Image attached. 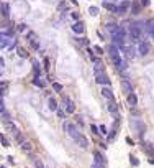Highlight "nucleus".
Segmentation results:
<instances>
[{
    "mask_svg": "<svg viewBox=\"0 0 154 168\" xmlns=\"http://www.w3.org/2000/svg\"><path fill=\"white\" fill-rule=\"evenodd\" d=\"M58 117H61V119H64V110H61V109H58Z\"/></svg>",
    "mask_w": 154,
    "mask_h": 168,
    "instance_id": "nucleus-35",
    "label": "nucleus"
},
{
    "mask_svg": "<svg viewBox=\"0 0 154 168\" xmlns=\"http://www.w3.org/2000/svg\"><path fill=\"white\" fill-rule=\"evenodd\" d=\"M33 69H34V74L39 76V64H38V61H33Z\"/></svg>",
    "mask_w": 154,
    "mask_h": 168,
    "instance_id": "nucleus-28",
    "label": "nucleus"
},
{
    "mask_svg": "<svg viewBox=\"0 0 154 168\" xmlns=\"http://www.w3.org/2000/svg\"><path fill=\"white\" fill-rule=\"evenodd\" d=\"M100 134H107V127H105V125H100Z\"/></svg>",
    "mask_w": 154,
    "mask_h": 168,
    "instance_id": "nucleus-34",
    "label": "nucleus"
},
{
    "mask_svg": "<svg viewBox=\"0 0 154 168\" xmlns=\"http://www.w3.org/2000/svg\"><path fill=\"white\" fill-rule=\"evenodd\" d=\"M129 35H131L133 40H138V38L141 36V28H139L138 23H131V26H129Z\"/></svg>",
    "mask_w": 154,
    "mask_h": 168,
    "instance_id": "nucleus-6",
    "label": "nucleus"
},
{
    "mask_svg": "<svg viewBox=\"0 0 154 168\" xmlns=\"http://www.w3.org/2000/svg\"><path fill=\"white\" fill-rule=\"evenodd\" d=\"M2 168H5V167H4V165H2Z\"/></svg>",
    "mask_w": 154,
    "mask_h": 168,
    "instance_id": "nucleus-41",
    "label": "nucleus"
},
{
    "mask_svg": "<svg viewBox=\"0 0 154 168\" xmlns=\"http://www.w3.org/2000/svg\"><path fill=\"white\" fill-rule=\"evenodd\" d=\"M5 127H7V129H8V130H12L13 134H17V132H18L17 125H15V124H13V122L10 120V119H7V120H5Z\"/></svg>",
    "mask_w": 154,
    "mask_h": 168,
    "instance_id": "nucleus-15",
    "label": "nucleus"
},
{
    "mask_svg": "<svg viewBox=\"0 0 154 168\" xmlns=\"http://www.w3.org/2000/svg\"><path fill=\"white\" fill-rule=\"evenodd\" d=\"M129 162H131L133 167H138V165H139V160H136V157H133V155H129Z\"/></svg>",
    "mask_w": 154,
    "mask_h": 168,
    "instance_id": "nucleus-27",
    "label": "nucleus"
},
{
    "mask_svg": "<svg viewBox=\"0 0 154 168\" xmlns=\"http://www.w3.org/2000/svg\"><path fill=\"white\" fill-rule=\"evenodd\" d=\"M18 31H26V26L25 25H20V26H18Z\"/></svg>",
    "mask_w": 154,
    "mask_h": 168,
    "instance_id": "nucleus-38",
    "label": "nucleus"
},
{
    "mask_svg": "<svg viewBox=\"0 0 154 168\" xmlns=\"http://www.w3.org/2000/svg\"><path fill=\"white\" fill-rule=\"evenodd\" d=\"M94 53H97V55H102V53H103V50H102L100 46H94Z\"/></svg>",
    "mask_w": 154,
    "mask_h": 168,
    "instance_id": "nucleus-31",
    "label": "nucleus"
},
{
    "mask_svg": "<svg viewBox=\"0 0 154 168\" xmlns=\"http://www.w3.org/2000/svg\"><path fill=\"white\" fill-rule=\"evenodd\" d=\"M138 53H139L141 56H146L148 53H149V45H148L146 41H141L139 45H138Z\"/></svg>",
    "mask_w": 154,
    "mask_h": 168,
    "instance_id": "nucleus-7",
    "label": "nucleus"
},
{
    "mask_svg": "<svg viewBox=\"0 0 154 168\" xmlns=\"http://www.w3.org/2000/svg\"><path fill=\"white\" fill-rule=\"evenodd\" d=\"M141 5H144V7H148V5H149V0H141Z\"/></svg>",
    "mask_w": 154,
    "mask_h": 168,
    "instance_id": "nucleus-39",
    "label": "nucleus"
},
{
    "mask_svg": "<svg viewBox=\"0 0 154 168\" xmlns=\"http://www.w3.org/2000/svg\"><path fill=\"white\" fill-rule=\"evenodd\" d=\"M64 102H66V110H67V112H69V114H72V112H74V110H75V105L74 104H72V102L71 101H69V99H67V97H66V99H64Z\"/></svg>",
    "mask_w": 154,
    "mask_h": 168,
    "instance_id": "nucleus-21",
    "label": "nucleus"
},
{
    "mask_svg": "<svg viewBox=\"0 0 154 168\" xmlns=\"http://www.w3.org/2000/svg\"><path fill=\"white\" fill-rule=\"evenodd\" d=\"M33 84H34V86H38V88H44V83H43V81L39 79V76H34Z\"/></svg>",
    "mask_w": 154,
    "mask_h": 168,
    "instance_id": "nucleus-23",
    "label": "nucleus"
},
{
    "mask_svg": "<svg viewBox=\"0 0 154 168\" xmlns=\"http://www.w3.org/2000/svg\"><path fill=\"white\" fill-rule=\"evenodd\" d=\"M89 13H90L92 17H97V15H98V9H97V7H90V9H89Z\"/></svg>",
    "mask_w": 154,
    "mask_h": 168,
    "instance_id": "nucleus-26",
    "label": "nucleus"
},
{
    "mask_svg": "<svg viewBox=\"0 0 154 168\" xmlns=\"http://www.w3.org/2000/svg\"><path fill=\"white\" fill-rule=\"evenodd\" d=\"M64 129H66L67 135H69L72 140H75V139L80 135V132L75 129V125H74V124H71V122H66V124H64Z\"/></svg>",
    "mask_w": 154,
    "mask_h": 168,
    "instance_id": "nucleus-5",
    "label": "nucleus"
},
{
    "mask_svg": "<svg viewBox=\"0 0 154 168\" xmlns=\"http://www.w3.org/2000/svg\"><path fill=\"white\" fill-rule=\"evenodd\" d=\"M103 7H105L107 10H110V12H115V13H117V7H118V5H115L113 2H107V0H105V2H103Z\"/></svg>",
    "mask_w": 154,
    "mask_h": 168,
    "instance_id": "nucleus-19",
    "label": "nucleus"
},
{
    "mask_svg": "<svg viewBox=\"0 0 154 168\" xmlns=\"http://www.w3.org/2000/svg\"><path fill=\"white\" fill-rule=\"evenodd\" d=\"M121 88H123V93H126V94L133 93V88H131V84H129L128 81H123V83H121Z\"/></svg>",
    "mask_w": 154,
    "mask_h": 168,
    "instance_id": "nucleus-18",
    "label": "nucleus"
},
{
    "mask_svg": "<svg viewBox=\"0 0 154 168\" xmlns=\"http://www.w3.org/2000/svg\"><path fill=\"white\" fill-rule=\"evenodd\" d=\"M53 89H54L56 93H61V91H63V86H61L59 83H54L53 84Z\"/></svg>",
    "mask_w": 154,
    "mask_h": 168,
    "instance_id": "nucleus-29",
    "label": "nucleus"
},
{
    "mask_svg": "<svg viewBox=\"0 0 154 168\" xmlns=\"http://www.w3.org/2000/svg\"><path fill=\"white\" fill-rule=\"evenodd\" d=\"M94 71H95V81L97 84H102V86H110V78L105 73V68L102 61H95L94 64Z\"/></svg>",
    "mask_w": 154,
    "mask_h": 168,
    "instance_id": "nucleus-1",
    "label": "nucleus"
},
{
    "mask_svg": "<svg viewBox=\"0 0 154 168\" xmlns=\"http://www.w3.org/2000/svg\"><path fill=\"white\" fill-rule=\"evenodd\" d=\"M117 28H118V25H115L113 21H112V23H107V30H108V33H110V35L115 33V31H117Z\"/></svg>",
    "mask_w": 154,
    "mask_h": 168,
    "instance_id": "nucleus-22",
    "label": "nucleus"
},
{
    "mask_svg": "<svg viewBox=\"0 0 154 168\" xmlns=\"http://www.w3.org/2000/svg\"><path fill=\"white\" fill-rule=\"evenodd\" d=\"M128 9H129V2L128 0H123V2L117 7V13H125Z\"/></svg>",
    "mask_w": 154,
    "mask_h": 168,
    "instance_id": "nucleus-10",
    "label": "nucleus"
},
{
    "mask_svg": "<svg viewBox=\"0 0 154 168\" xmlns=\"http://www.w3.org/2000/svg\"><path fill=\"white\" fill-rule=\"evenodd\" d=\"M48 107H49L51 110H54V112H58V102H56V99H53V97H49L48 99Z\"/></svg>",
    "mask_w": 154,
    "mask_h": 168,
    "instance_id": "nucleus-16",
    "label": "nucleus"
},
{
    "mask_svg": "<svg viewBox=\"0 0 154 168\" xmlns=\"http://www.w3.org/2000/svg\"><path fill=\"white\" fill-rule=\"evenodd\" d=\"M17 53H18V56H21V58H28V53H26V51L23 50V48H18Z\"/></svg>",
    "mask_w": 154,
    "mask_h": 168,
    "instance_id": "nucleus-25",
    "label": "nucleus"
},
{
    "mask_svg": "<svg viewBox=\"0 0 154 168\" xmlns=\"http://www.w3.org/2000/svg\"><path fill=\"white\" fill-rule=\"evenodd\" d=\"M153 38H154V33H153Z\"/></svg>",
    "mask_w": 154,
    "mask_h": 168,
    "instance_id": "nucleus-42",
    "label": "nucleus"
},
{
    "mask_svg": "<svg viewBox=\"0 0 154 168\" xmlns=\"http://www.w3.org/2000/svg\"><path fill=\"white\" fill-rule=\"evenodd\" d=\"M102 96L107 97V99H110V101H113V93H112V89H110L108 86H105V88L102 89Z\"/></svg>",
    "mask_w": 154,
    "mask_h": 168,
    "instance_id": "nucleus-14",
    "label": "nucleus"
},
{
    "mask_svg": "<svg viewBox=\"0 0 154 168\" xmlns=\"http://www.w3.org/2000/svg\"><path fill=\"white\" fill-rule=\"evenodd\" d=\"M10 15V5L2 2V17H8Z\"/></svg>",
    "mask_w": 154,
    "mask_h": 168,
    "instance_id": "nucleus-20",
    "label": "nucleus"
},
{
    "mask_svg": "<svg viewBox=\"0 0 154 168\" xmlns=\"http://www.w3.org/2000/svg\"><path fill=\"white\" fill-rule=\"evenodd\" d=\"M110 59H112V63L115 64L117 68H126V64L123 63V59H121L120 56V51H118V48L113 45V46H110Z\"/></svg>",
    "mask_w": 154,
    "mask_h": 168,
    "instance_id": "nucleus-2",
    "label": "nucleus"
},
{
    "mask_svg": "<svg viewBox=\"0 0 154 168\" xmlns=\"http://www.w3.org/2000/svg\"><path fill=\"white\" fill-rule=\"evenodd\" d=\"M0 68H2V71H4V68H5V59L4 58L0 59Z\"/></svg>",
    "mask_w": 154,
    "mask_h": 168,
    "instance_id": "nucleus-37",
    "label": "nucleus"
},
{
    "mask_svg": "<svg viewBox=\"0 0 154 168\" xmlns=\"http://www.w3.org/2000/svg\"><path fill=\"white\" fill-rule=\"evenodd\" d=\"M0 45H2V48L7 46V50H13V48L17 46V40H15L13 36H8V35H5V31H2Z\"/></svg>",
    "mask_w": 154,
    "mask_h": 168,
    "instance_id": "nucleus-3",
    "label": "nucleus"
},
{
    "mask_svg": "<svg viewBox=\"0 0 154 168\" xmlns=\"http://www.w3.org/2000/svg\"><path fill=\"white\" fill-rule=\"evenodd\" d=\"M21 150L26 152V153H31V152H33V145H31L28 140H23V142H21Z\"/></svg>",
    "mask_w": 154,
    "mask_h": 168,
    "instance_id": "nucleus-13",
    "label": "nucleus"
},
{
    "mask_svg": "<svg viewBox=\"0 0 154 168\" xmlns=\"http://www.w3.org/2000/svg\"><path fill=\"white\" fill-rule=\"evenodd\" d=\"M2 145H4V147H8V145H10V143H8V140L5 139L4 135H2Z\"/></svg>",
    "mask_w": 154,
    "mask_h": 168,
    "instance_id": "nucleus-33",
    "label": "nucleus"
},
{
    "mask_svg": "<svg viewBox=\"0 0 154 168\" xmlns=\"http://www.w3.org/2000/svg\"><path fill=\"white\" fill-rule=\"evenodd\" d=\"M90 129H92V132H94V134H98V130H97L95 125H90Z\"/></svg>",
    "mask_w": 154,
    "mask_h": 168,
    "instance_id": "nucleus-40",
    "label": "nucleus"
},
{
    "mask_svg": "<svg viewBox=\"0 0 154 168\" xmlns=\"http://www.w3.org/2000/svg\"><path fill=\"white\" fill-rule=\"evenodd\" d=\"M125 55H126V58L133 59L134 56H136V50H134L133 46H125Z\"/></svg>",
    "mask_w": 154,
    "mask_h": 168,
    "instance_id": "nucleus-12",
    "label": "nucleus"
},
{
    "mask_svg": "<svg viewBox=\"0 0 154 168\" xmlns=\"http://www.w3.org/2000/svg\"><path fill=\"white\" fill-rule=\"evenodd\" d=\"M43 64H44V69H46V71H48V69H49V59H48V58H44V61H43Z\"/></svg>",
    "mask_w": 154,
    "mask_h": 168,
    "instance_id": "nucleus-32",
    "label": "nucleus"
},
{
    "mask_svg": "<svg viewBox=\"0 0 154 168\" xmlns=\"http://www.w3.org/2000/svg\"><path fill=\"white\" fill-rule=\"evenodd\" d=\"M126 102H128L131 107H134V105L138 104V96L134 93H131V94H128V97H126Z\"/></svg>",
    "mask_w": 154,
    "mask_h": 168,
    "instance_id": "nucleus-11",
    "label": "nucleus"
},
{
    "mask_svg": "<svg viewBox=\"0 0 154 168\" xmlns=\"http://www.w3.org/2000/svg\"><path fill=\"white\" fill-rule=\"evenodd\" d=\"M74 142H75V143H77V145H79V147H80V148H87V147H89V140H87V139H85V137H84V135H82V134H80V135H79V137H77V139H75V140H74Z\"/></svg>",
    "mask_w": 154,
    "mask_h": 168,
    "instance_id": "nucleus-9",
    "label": "nucleus"
},
{
    "mask_svg": "<svg viewBox=\"0 0 154 168\" xmlns=\"http://www.w3.org/2000/svg\"><path fill=\"white\" fill-rule=\"evenodd\" d=\"M131 13H133V15H138V13H139V4H138V2H134V4H133Z\"/></svg>",
    "mask_w": 154,
    "mask_h": 168,
    "instance_id": "nucleus-24",
    "label": "nucleus"
},
{
    "mask_svg": "<svg viewBox=\"0 0 154 168\" xmlns=\"http://www.w3.org/2000/svg\"><path fill=\"white\" fill-rule=\"evenodd\" d=\"M34 167H36V168H46L44 167V165H43V162H41V160H34Z\"/></svg>",
    "mask_w": 154,
    "mask_h": 168,
    "instance_id": "nucleus-30",
    "label": "nucleus"
},
{
    "mask_svg": "<svg viewBox=\"0 0 154 168\" xmlns=\"http://www.w3.org/2000/svg\"><path fill=\"white\" fill-rule=\"evenodd\" d=\"M92 168H105L103 165H98V163H95V162H94V165H92Z\"/></svg>",
    "mask_w": 154,
    "mask_h": 168,
    "instance_id": "nucleus-36",
    "label": "nucleus"
},
{
    "mask_svg": "<svg viewBox=\"0 0 154 168\" xmlns=\"http://www.w3.org/2000/svg\"><path fill=\"white\" fill-rule=\"evenodd\" d=\"M72 31L74 33H77V35H82L84 33V30H85V26H84V23L82 21H75V23H72Z\"/></svg>",
    "mask_w": 154,
    "mask_h": 168,
    "instance_id": "nucleus-8",
    "label": "nucleus"
},
{
    "mask_svg": "<svg viewBox=\"0 0 154 168\" xmlns=\"http://www.w3.org/2000/svg\"><path fill=\"white\" fill-rule=\"evenodd\" d=\"M131 129H134V132H138L139 135H143V134H144V130H146V125L141 122V119L131 117Z\"/></svg>",
    "mask_w": 154,
    "mask_h": 168,
    "instance_id": "nucleus-4",
    "label": "nucleus"
},
{
    "mask_svg": "<svg viewBox=\"0 0 154 168\" xmlns=\"http://www.w3.org/2000/svg\"><path fill=\"white\" fill-rule=\"evenodd\" d=\"M95 163H98V165H103V167H107V160H105V158H103V155H102V153H98V152L95 153Z\"/></svg>",
    "mask_w": 154,
    "mask_h": 168,
    "instance_id": "nucleus-17",
    "label": "nucleus"
}]
</instances>
